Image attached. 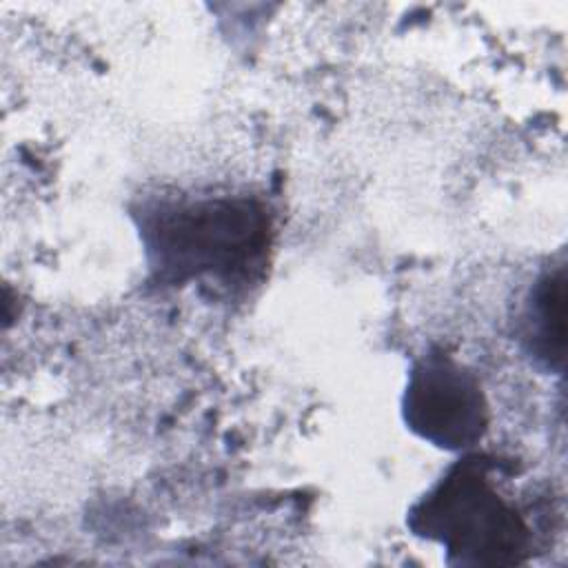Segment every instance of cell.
I'll list each match as a JSON object with an SVG mask.
<instances>
[{
	"instance_id": "cell-3",
	"label": "cell",
	"mask_w": 568,
	"mask_h": 568,
	"mask_svg": "<svg viewBox=\"0 0 568 568\" xmlns=\"http://www.w3.org/2000/svg\"><path fill=\"white\" fill-rule=\"evenodd\" d=\"M402 413L417 437L444 450L470 448L488 426L479 379L442 351H428L413 364Z\"/></svg>"
},
{
	"instance_id": "cell-4",
	"label": "cell",
	"mask_w": 568,
	"mask_h": 568,
	"mask_svg": "<svg viewBox=\"0 0 568 568\" xmlns=\"http://www.w3.org/2000/svg\"><path fill=\"white\" fill-rule=\"evenodd\" d=\"M524 346L530 359L548 371L559 373L566 359V268L544 273L532 291L524 313Z\"/></svg>"
},
{
	"instance_id": "cell-2",
	"label": "cell",
	"mask_w": 568,
	"mask_h": 568,
	"mask_svg": "<svg viewBox=\"0 0 568 568\" xmlns=\"http://www.w3.org/2000/svg\"><path fill=\"white\" fill-rule=\"evenodd\" d=\"M413 535L437 541L450 566H515L530 555V528L488 477L479 455L459 459L408 510Z\"/></svg>"
},
{
	"instance_id": "cell-1",
	"label": "cell",
	"mask_w": 568,
	"mask_h": 568,
	"mask_svg": "<svg viewBox=\"0 0 568 568\" xmlns=\"http://www.w3.org/2000/svg\"><path fill=\"white\" fill-rule=\"evenodd\" d=\"M138 229L146 264L164 284H246L271 246V220L253 197L149 202L138 213Z\"/></svg>"
}]
</instances>
